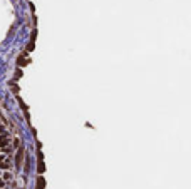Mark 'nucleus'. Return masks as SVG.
Returning a JSON list of instances; mask_svg holds the SVG:
<instances>
[{"instance_id": "f257e3e1", "label": "nucleus", "mask_w": 191, "mask_h": 189, "mask_svg": "<svg viewBox=\"0 0 191 189\" xmlns=\"http://www.w3.org/2000/svg\"><path fill=\"white\" fill-rule=\"evenodd\" d=\"M44 188H45V181L42 178H39L37 179V189H44Z\"/></svg>"}]
</instances>
